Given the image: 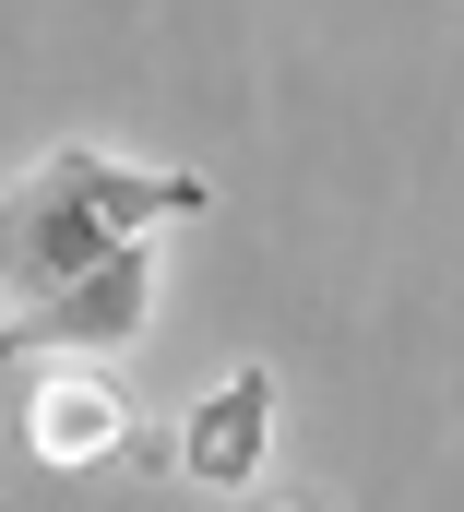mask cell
Instances as JSON below:
<instances>
[{
	"label": "cell",
	"instance_id": "6da1fadb",
	"mask_svg": "<svg viewBox=\"0 0 464 512\" xmlns=\"http://www.w3.org/2000/svg\"><path fill=\"white\" fill-rule=\"evenodd\" d=\"M191 215H215V179L131 167L108 143H48L0 191V310H36V298H60L96 262L155 251V227H191Z\"/></svg>",
	"mask_w": 464,
	"mask_h": 512
},
{
	"label": "cell",
	"instance_id": "7a4b0ae2",
	"mask_svg": "<svg viewBox=\"0 0 464 512\" xmlns=\"http://www.w3.org/2000/svg\"><path fill=\"white\" fill-rule=\"evenodd\" d=\"M143 322H155V251H119V262H96V274H72L60 298H36V310H0V370H24V358H48V370H108Z\"/></svg>",
	"mask_w": 464,
	"mask_h": 512
},
{
	"label": "cell",
	"instance_id": "3957f363",
	"mask_svg": "<svg viewBox=\"0 0 464 512\" xmlns=\"http://www.w3.org/2000/svg\"><path fill=\"white\" fill-rule=\"evenodd\" d=\"M262 453H274V370L238 358L227 382L179 417V465H191V489H250Z\"/></svg>",
	"mask_w": 464,
	"mask_h": 512
},
{
	"label": "cell",
	"instance_id": "277c9868",
	"mask_svg": "<svg viewBox=\"0 0 464 512\" xmlns=\"http://www.w3.org/2000/svg\"><path fill=\"white\" fill-rule=\"evenodd\" d=\"M24 453L36 465H108V453H131V393H119V370H36V393H24Z\"/></svg>",
	"mask_w": 464,
	"mask_h": 512
},
{
	"label": "cell",
	"instance_id": "5b68a950",
	"mask_svg": "<svg viewBox=\"0 0 464 512\" xmlns=\"http://www.w3.org/2000/svg\"><path fill=\"white\" fill-rule=\"evenodd\" d=\"M262 512H310V501H262Z\"/></svg>",
	"mask_w": 464,
	"mask_h": 512
}]
</instances>
